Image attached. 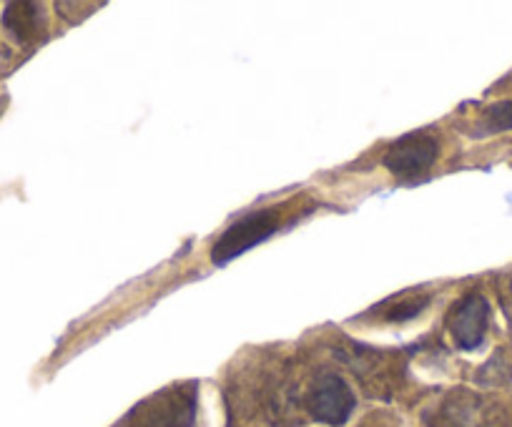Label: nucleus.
Instances as JSON below:
<instances>
[{"mask_svg": "<svg viewBox=\"0 0 512 427\" xmlns=\"http://www.w3.org/2000/svg\"><path fill=\"white\" fill-rule=\"evenodd\" d=\"M199 385L181 382L146 397L128 412L118 427H194Z\"/></svg>", "mask_w": 512, "mask_h": 427, "instance_id": "obj_1", "label": "nucleus"}, {"mask_svg": "<svg viewBox=\"0 0 512 427\" xmlns=\"http://www.w3.org/2000/svg\"><path fill=\"white\" fill-rule=\"evenodd\" d=\"M282 209H262L244 214L241 219H236L229 229L219 237V242L211 249V262L216 267H226L231 259L241 257L244 252L254 249L256 244L267 242L269 237L279 232L284 227L282 222Z\"/></svg>", "mask_w": 512, "mask_h": 427, "instance_id": "obj_2", "label": "nucleus"}, {"mask_svg": "<svg viewBox=\"0 0 512 427\" xmlns=\"http://www.w3.org/2000/svg\"><path fill=\"white\" fill-rule=\"evenodd\" d=\"M440 154V144L435 136L425 134V131H412L397 139L390 149L384 151L382 164L402 179H415V176L425 174Z\"/></svg>", "mask_w": 512, "mask_h": 427, "instance_id": "obj_3", "label": "nucleus"}, {"mask_svg": "<svg viewBox=\"0 0 512 427\" xmlns=\"http://www.w3.org/2000/svg\"><path fill=\"white\" fill-rule=\"evenodd\" d=\"M354 405V392L347 382L334 372H324L314 380L312 392H309V412L314 420L324 422V425L339 427L352 417Z\"/></svg>", "mask_w": 512, "mask_h": 427, "instance_id": "obj_4", "label": "nucleus"}, {"mask_svg": "<svg viewBox=\"0 0 512 427\" xmlns=\"http://www.w3.org/2000/svg\"><path fill=\"white\" fill-rule=\"evenodd\" d=\"M447 327L460 350L470 352L485 342L487 327H490V304L482 294H467L450 309Z\"/></svg>", "mask_w": 512, "mask_h": 427, "instance_id": "obj_5", "label": "nucleus"}, {"mask_svg": "<svg viewBox=\"0 0 512 427\" xmlns=\"http://www.w3.org/2000/svg\"><path fill=\"white\" fill-rule=\"evenodd\" d=\"M3 23H6L8 33H11L16 41H36L38 33H43L41 6H36V3H11V6L6 8V13H3Z\"/></svg>", "mask_w": 512, "mask_h": 427, "instance_id": "obj_6", "label": "nucleus"}, {"mask_svg": "<svg viewBox=\"0 0 512 427\" xmlns=\"http://www.w3.org/2000/svg\"><path fill=\"white\" fill-rule=\"evenodd\" d=\"M502 131H512V101L492 103L477 121V136H492Z\"/></svg>", "mask_w": 512, "mask_h": 427, "instance_id": "obj_7", "label": "nucleus"}, {"mask_svg": "<svg viewBox=\"0 0 512 427\" xmlns=\"http://www.w3.org/2000/svg\"><path fill=\"white\" fill-rule=\"evenodd\" d=\"M427 304H430V297H425V294L422 297H405L400 302L390 299L379 307V312H384V319H390V322H405V319L417 317Z\"/></svg>", "mask_w": 512, "mask_h": 427, "instance_id": "obj_8", "label": "nucleus"}, {"mask_svg": "<svg viewBox=\"0 0 512 427\" xmlns=\"http://www.w3.org/2000/svg\"><path fill=\"white\" fill-rule=\"evenodd\" d=\"M0 109H3V101H0Z\"/></svg>", "mask_w": 512, "mask_h": 427, "instance_id": "obj_9", "label": "nucleus"}]
</instances>
